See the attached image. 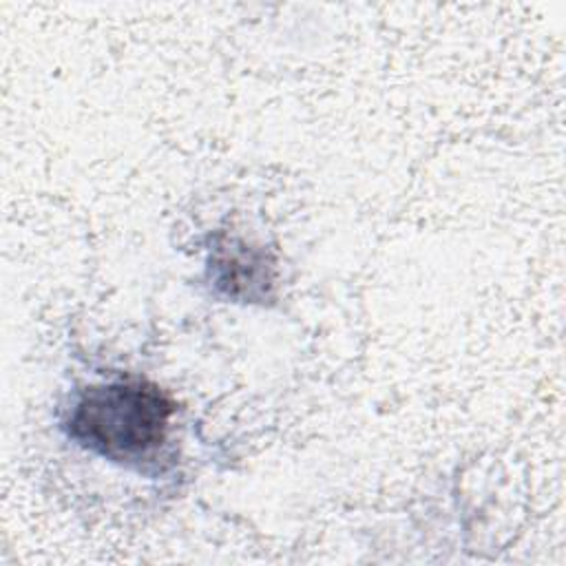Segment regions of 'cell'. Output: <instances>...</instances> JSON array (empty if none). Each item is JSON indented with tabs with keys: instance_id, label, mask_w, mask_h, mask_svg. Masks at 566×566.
I'll return each mask as SVG.
<instances>
[{
	"instance_id": "1",
	"label": "cell",
	"mask_w": 566,
	"mask_h": 566,
	"mask_svg": "<svg viewBox=\"0 0 566 566\" xmlns=\"http://www.w3.org/2000/svg\"><path fill=\"white\" fill-rule=\"evenodd\" d=\"M172 400L153 382L122 378L86 387L66 418L69 436L113 462L148 460L164 442Z\"/></svg>"
},
{
	"instance_id": "2",
	"label": "cell",
	"mask_w": 566,
	"mask_h": 566,
	"mask_svg": "<svg viewBox=\"0 0 566 566\" xmlns=\"http://www.w3.org/2000/svg\"><path fill=\"white\" fill-rule=\"evenodd\" d=\"M265 256L261 252H250L245 245L239 250L219 248L212 259L214 281L228 292V296L252 298L256 290H265L270 274L265 268Z\"/></svg>"
}]
</instances>
